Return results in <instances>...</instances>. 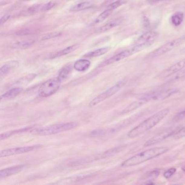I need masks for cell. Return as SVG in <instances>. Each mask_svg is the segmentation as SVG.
Returning a JSON list of instances; mask_svg holds the SVG:
<instances>
[{"instance_id":"6da1fadb","label":"cell","mask_w":185,"mask_h":185,"mask_svg":"<svg viewBox=\"0 0 185 185\" xmlns=\"http://www.w3.org/2000/svg\"><path fill=\"white\" fill-rule=\"evenodd\" d=\"M169 112V109L168 108L157 112L129 131L128 133V136L130 138H135L147 132L164 119Z\"/></svg>"},{"instance_id":"7a4b0ae2","label":"cell","mask_w":185,"mask_h":185,"mask_svg":"<svg viewBox=\"0 0 185 185\" xmlns=\"http://www.w3.org/2000/svg\"><path fill=\"white\" fill-rule=\"evenodd\" d=\"M169 151V148L167 147H154L148 150L143 151L140 153L136 154L134 156L130 157L124 161L122 164V167H129L135 166L138 164H141L144 162L147 161L151 159L155 158L166 153Z\"/></svg>"},{"instance_id":"3957f363","label":"cell","mask_w":185,"mask_h":185,"mask_svg":"<svg viewBox=\"0 0 185 185\" xmlns=\"http://www.w3.org/2000/svg\"><path fill=\"white\" fill-rule=\"evenodd\" d=\"M78 126L76 122H71L53 124L49 126L33 129L31 133L37 136H50L73 129Z\"/></svg>"},{"instance_id":"277c9868","label":"cell","mask_w":185,"mask_h":185,"mask_svg":"<svg viewBox=\"0 0 185 185\" xmlns=\"http://www.w3.org/2000/svg\"><path fill=\"white\" fill-rule=\"evenodd\" d=\"M150 46L151 45L148 44H136L132 47L129 48L128 49L123 50L121 52L117 54L115 56L112 57L108 59L105 61H104L101 63L99 66L104 67L118 61H121L124 59L129 58L130 56H132L136 53H138Z\"/></svg>"},{"instance_id":"5b68a950","label":"cell","mask_w":185,"mask_h":185,"mask_svg":"<svg viewBox=\"0 0 185 185\" xmlns=\"http://www.w3.org/2000/svg\"><path fill=\"white\" fill-rule=\"evenodd\" d=\"M185 42V34L183 35L180 37H177L175 39L171 40L167 42L166 44L162 45L160 47L156 48V50L151 52L148 54L145 58L151 59L158 57L162 56L164 54L168 53L170 51L174 50L175 48L179 47Z\"/></svg>"},{"instance_id":"8992f818","label":"cell","mask_w":185,"mask_h":185,"mask_svg":"<svg viewBox=\"0 0 185 185\" xmlns=\"http://www.w3.org/2000/svg\"><path fill=\"white\" fill-rule=\"evenodd\" d=\"M125 83L124 82H119L117 83L116 84L114 85L112 87H110L109 89L106 90L105 91L103 92L99 95L93 98L92 101L89 104V106L91 108H93L95 106L97 105L99 103L105 101L106 99L111 97V96H114L115 94L118 92L119 90L122 89L124 86Z\"/></svg>"},{"instance_id":"52a82bcc","label":"cell","mask_w":185,"mask_h":185,"mask_svg":"<svg viewBox=\"0 0 185 185\" xmlns=\"http://www.w3.org/2000/svg\"><path fill=\"white\" fill-rule=\"evenodd\" d=\"M60 83L57 79H50L40 86L38 94L40 97H48L57 92L60 88Z\"/></svg>"},{"instance_id":"ba28073f","label":"cell","mask_w":185,"mask_h":185,"mask_svg":"<svg viewBox=\"0 0 185 185\" xmlns=\"http://www.w3.org/2000/svg\"><path fill=\"white\" fill-rule=\"evenodd\" d=\"M177 91L178 90L177 89L155 90L146 94L141 98L145 100L147 102L149 101L164 99L168 98L170 96L177 92Z\"/></svg>"},{"instance_id":"9c48e42d","label":"cell","mask_w":185,"mask_h":185,"mask_svg":"<svg viewBox=\"0 0 185 185\" xmlns=\"http://www.w3.org/2000/svg\"><path fill=\"white\" fill-rule=\"evenodd\" d=\"M41 145H35L32 146H27L22 147L18 148H10L5 150H2L0 151V157H5L8 156H12L15 155H19L21 154L27 153L29 151L37 150L40 148Z\"/></svg>"},{"instance_id":"30bf717a","label":"cell","mask_w":185,"mask_h":185,"mask_svg":"<svg viewBox=\"0 0 185 185\" xmlns=\"http://www.w3.org/2000/svg\"><path fill=\"white\" fill-rule=\"evenodd\" d=\"M159 37V33L157 31H148L140 35L136 40V44H148L151 45L156 41Z\"/></svg>"},{"instance_id":"8fae6325","label":"cell","mask_w":185,"mask_h":185,"mask_svg":"<svg viewBox=\"0 0 185 185\" xmlns=\"http://www.w3.org/2000/svg\"><path fill=\"white\" fill-rule=\"evenodd\" d=\"M185 69V58L183 59L177 63H174L169 68L162 72L158 76L159 78H166L167 77H170L173 74L176 73L177 72L180 71L183 69Z\"/></svg>"},{"instance_id":"7c38bea8","label":"cell","mask_w":185,"mask_h":185,"mask_svg":"<svg viewBox=\"0 0 185 185\" xmlns=\"http://www.w3.org/2000/svg\"><path fill=\"white\" fill-rule=\"evenodd\" d=\"M175 131H168L166 132H163L159 135H156L153 138H151L147 141L144 143V147H149L151 145H155L157 143H160L162 141L166 140V138L169 137H172V135L174 133Z\"/></svg>"},{"instance_id":"4fadbf2b","label":"cell","mask_w":185,"mask_h":185,"mask_svg":"<svg viewBox=\"0 0 185 185\" xmlns=\"http://www.w3.org/2000/svg\"><path fill=\"white\" fill-rule=\"evenodd\" d=\"M26 166V164H20L2 169L0 171V179H2L4 177H8L12 175L17 174L24 170Z\"/></svg>"},{"instance_id":"5bb4252c","label":"cell","mask_w":185,"mask_h":185,"mask_svg":"<svg viewBox=\"0 0 185 185\" xmlns=\"http://www.w3.org/2000/svg\"><path fill=\"white\" fill-rule=\"evenodd\" d=\"M19 66V61L16 60H11L6 62L1 66L0 69V76L2 77L14 69L18 68Z\"/></svg>"},{"instance_id":"9a60e30c","label":"cell","mask_w":185,"mask_h":185,"mask_svg":"<svg viewBox=\"0 0 185 185\" xmlns=\"http://www.w3.org/2000/svg\"><path fill=\"white\" fill-rule=\"evenodd\" d=\"M22 90L23 89L22 87H14L11 90H8V91H7L5 93L1 95L0 97V101L1 102H2L15 98L21 93Z\"/></svg>"},{"instance_id":"2e32d148","label":"cell","mask_w":185,"mask_h":185,"mask_svg":"<svg viewBox=\"0 0 185 185\" xmlns=\"http://www.w3.org/2000/svg\"><path fill=\"white\" fill-rule=\"evenodd\" d=\"M122 21H123V20L121 18H118V19L114 20L106 24H105L103 25V26L101 27L97 30V32H98V33H104V32L109 31L110 29H112L115 27L119 26V24H122Z\"/></svg>"},{"instance_id":"e0dca14e","label":"cell","mask_w":185,"mask_h":185,"mask_svg":"<svg viewBox=\"0 0 185 185\" xmlns=\"http://www.w3.org/2000/svg\"><path fill=\"white\" fill-rule=\"evenodd\" d=\"M91 66V62L85 59H81L74 63V69L79 72H84L87 70Z\"/></svg>"},{"instance_id":"ac0fdd59","label":"cell","mask_w":185,"mask_h":185,"mask_svg":"<svg viewBox=\"0 0 185 185\" xmlns=\"http://www.w3.org/2000/svg\"><path fill=\"white\" fill-rule=\"evenodd\" d=\"M72 73V68L71 66H66L61 69L58 76L57 77V80L60 83L65 82L68 80Z\"/></svg>"},{"instance_id":"d6986e66","label":"cell","mask_w":185,"mask_h":185,"mask_svg":"<svg viewBox=\"0 0 185 185\" xmlns=\"http://www.w3.org/2000/svg\"><path fill=\"white\" fill-rule=\"evenodd\" d=\"M35 40L34 39H28L24 40L19 42L14 43L11 45V47L13 49H18V50H24L30 47L34 44Z\"/></svg>"},{"instance_id":"ffe728a7","label":"cell","mask_w":185,"mask_h":185,"mask_svg":"<svg viewBox=\"0 0 185 185\" xmlns=\"http://www.w3.org/2000/svg\"><path fill=\"white\" fill-rule=\"evenodd\" d=\"M147 102V101L144 100L143 99L139 98L137 101L133 102L129 105L127 106V107L123 110V113L127 114L131 111H134L136 109L139 108L141 106H142Z\"/></svg>"},{"instance_id":"44dd1931","label":"cell","mask_w":185,"mask_h":185,"mask_svg":"<svg viewBox=\"0 0 185 185\" xmlns=\"http://www.w3.org/2000/svg\"><path fill=\"white\" fill-rule=\"evenodd\" d=\"M111 49L110 47H104L97 49L96 50H93L90 52L86 53L83 57L85 58H93V57H98L99 56H103L108 52Z\"/></svg>"},{"instance_id":"7402d4cb","label":"cell","mask_w":185,"mask_h":185,"mask_svg":"<svg viewBox=\"0 0 185 185\" xmlns=\"http://www.w3.org/2000/svg\"><path fill=\"white\" fill-rule=\"evenodd\" d=\"M184 19V13L183 11H176L171 16V22L174 26L179 27L183 23Z\"/></svg>"},{"instance_id":"603a6c76","label":"cell","mask_w":185,"mask_h":185,"mask_svg":"<svg viewBox=\"0 0 185 185\" xmlns=\"http://www.w3.org/2000/svg\"><path fill=\"white\" fill-rule=\"evenodd\" d=\"M33 127H26V128H21V129H19L9 131H8V132H3L2 134H1V135L0 140L2 141V140L5 139L7 138H9V137H11V136L15 135V134L26 132V131H27L29 130L33 129Z\"/></svg>"},{"instance_id":"cb8c5ba5","label":"cell","mask_w":185,"mask_h":185,"mask_svg":"<svg viewBox=\"0 0 185 185\" xmlns=\"http://www.w3.org/2000/svg\"><path fill=\"white\" fill-rule=\"evenodd\" d=\"M79 47H80V45L78 44H74V45H72V46L65 48L63 50H60L58 52L56 53L53 56V58H56V57H61V56H65V55H67L69 53H71L74 50H76Z\"/></svg>"},{"instance_id":"d4e9b609","label":"cell","mask_w":185,"mask_h":185,"mask_svg":"<svg viewBox=\"0 0 185 185\" xmlns=\"http://www.w3.org/2000/svg\"><path fill=\"white\" fill-rule=\"evenodd\" d=\"M92 6V4L90 2H84L73 5L71 8V11L77 12L88 9L89 8H91Z\"/></svg>"},{"instance_id":"484cf974","label":"cell","mask_w":185,"mask_h":185,"mask_svg":"<svg viewBox=\"0 0 185 185\" xmlns=\"http://www.w3.org/2000/svg\"><path fill=\"white\" fill-rule=\"evenodd\" d=\"M112 12V11L106 9L105 11H104L102 13L100 14L96 18L95 21L93 22V23L95 24H98L101 23L102 22H103V21H104L111 14Z\"/></svg>"},{"instance_id":"4316f807","label":"cell","mask_w":185,"mask_h":185,"mask_svg":"<svg viewBox=\"0 0 185 185\" xmlns=\"http://www.w3.org/2000/svg\"><path fill=\"white\" fill-rule=\"evenodd\" d=\"M62 33L60 32H53L48 33L42 35L40 37V40L44 41V40H50L51 39H53L55 37H58L61 36Z\"/></svg>"},{"instance_id":"83f0119b","label":"cell","mask_w":185,"mask_h":185,"mask_svg":"<svg viewBox=\"0 0 185 185\" xmlns=\"http://www.w3.org/2000/svg\"><path fill=\"white\" fill-rule=\"evenodd\" d=\"M172 78L170 79L169 82H174L182 79H185V69H183L180 71L177 72L176 73L173 74Z\"/></svg>"},{"instance_id":"f1b7e54d","label":"cell","mask_w":185,"mask_h":185,"mask_svg":"<svg viewBox=\"0 0 185 185\" xmlns=\"http://www.w3.org/2000/svg\"><path fill=\"white\" fill-rule=\"evenodd\" d=\"M126 1L125 0H118L112 3L110 5L107 7L106 9L113 11L115 10L117 8H119V7L123 5L124 3H125Z\"/></svg>"},{"instance_id":"f546056e","label":"cell","mask_w":185,"mask_h":185,"mask_svg":"<svg viewBox=\"0 0 185 185\" xmlns=\"http://www.w3.org/2000/svg\"><path fill=\"white\" fill-rule=\"evenodd\" d=\"M172 138L174 140H179L185 137V127H183L180 129L177 130L175 131L173 135H172Z\"/></svg>"},{"instance_id":"4dcf8cb0","label":"cell","mask_w":185,"mask_h":185,"mask_svg":"<svg viewBox=\"0 0 185 185\" xmlns=\"http://www.w3.org/2000/svg\"><path fill=\"white\" fill-rule=\"evenodd\" d=\"M56 5V2L54 1H50L47 3L40 8V11H50L52 8H53Z\"/></svg>"},{"instance_id":"1f68e13d","label":"cell","mask_w":185,"mask_h":185,"mask_svg":"<svg viewBox=\"0 0 185 185\" xmlns=\"http://www.w3.org/2000/svg\"><path fill=\"white\" fill-rule=\"evenodd\" d=\"M176 171H177V169L175 168H171L168 169L166 172H164V177L166 179H169L170 177H172V176L174 174Z\"/></svg>"},{"instance_id":"d6a6232c","label":"cell","mask_w":185,"mask_h":185,"mask_svg":"<svg viewBox=\"0 0 185 185\" xmlns=\"http://www.w3.org/2000/svg\"><path fill=\"white\" fill-rule=\"evenodd\" d=\"M184 119H185V110L178 113L175 116L174 118V120L176 122H179Z\"/></svg>"},{"instance_id":"836d02e7","label":"cell","mask_w":185,"mask_h":185,"mask_svg":"<svg viewBox=\"0 0 185 185\" xmlns=\"http://www.w3.org/2000/svg\"><path fill=\"white\" fill-rule=\"evenodd\" d=\"M31 31L28 29H21L16 32V34L18 35H25L29 34L31 33Z\"/></svg>"},{"instance_id":"e575fe53","label":"cell","mask_w":185,"mask_h":185,"mask_svg":"<svg viewBox=\"0 0 185 185\" xmlns=\"http://www.w3.org/2000/svg\"><path fill=\"white\" fill-rule=\"evenodd\" d=\"M11 15L10 14H6L4 16H3L0 20V24H5L7 21L9 20L11 18Z\"/></svg>"},{"instance_id":"d590c367","label":"cell","mask_w":185,"mask_h":185,"mask_svg":"<svg viewBox=\"0 0 185 185\" xmlns=\"http://www.w3.org/2000/svg\"><path fill=\"white\" fill-rule=\"evenodd\" d=\"M143 24H144V26L145 28H148L150 24V22L148 19V18L147 16H143Z\"/></svg>"},{"instance_id":"8d00e7d4","label":"cell","mask_w":185,"mask_h":185,"mask_svg":"<svg viewBox=\"0 0 185 185\" xmlns=\"http://www.w3.org/2000/svg\"><path fill=\"white\" fill-rule=\"evenodd\" d=\"M166 1H167V0H148L149 2L151 5H155L158 3L161 2Z\"/></svg>"},{"instance_id":"74e56055","label":"cell","mask_w":185,"mask_h":185,"mask_svg":"<svg viewBox=\"0 0 185 185\" xmlns=\"http://www.w3.org/2000/svg\"><path fill=\"white\" fill-rule=\"evenodd\" d=\"M160 174V172L158 170H154L151 173V174L149 175V176L151 177H157Z\"/></svg>"},{"instance_id":"f35d334b","label":"cell","mask_w":185,"mask_h":185,"mask_svg":"<svg viewBox=\"0 0 185 185\" xmlns=\"http://www.w3.org/2000/svg\"><path fill=\"white\" fill-rule=\"evenodd\" d=\"M182 169H183V172H185V166H184L183 167V168H182Z\"/></svg>"}]
</instances>
